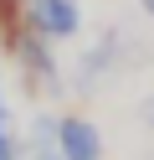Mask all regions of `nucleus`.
Here are the masks:
<instances>
[{
  "label": "nucleus",
  "mask_w": 154,
  "mask_h": 160,
  "mask_svg": "<svg viewBox=\"0 0 154 160\" xmlns=\"http://www.w3.org/2000/svg\"><path fill=\"white\" fill-rule=\"evenodd\" d=\"M36 21L46 26V31H67L77 16H72V5H67V0H36Z\"/></svg>",
  "instance_id": "nucleus-1"
},
{
  "label": "nucleus",
  "mask_w": 154,
  "mask_h": 160,
  "mask_svg": "<svg viewBox=\"0 0 154 160\" xmlns=\"http://www.w3.org/2000/svg\"><path fill=\"white\" fill-rule=\"evenodd\" d=\"M67 145H72V155H77V160H87V155H92V139L82 134V129H67Z\"/></svg>",
  "instance_id": "nucleus-2"
},
{
  "label": "nucleus",
  "mask_w": 154,
  "mask_h": 160,
  "mask_svg": "<svg viewBox=\"0 0 154 160\" xmlns=\"http://www.w3.org/2000/svg\"><path fill=\"white\" fill-rule=\"evenodd\" d=\"M0 160H10V139L5 134H0Z\"/></svg>",
  "instance_id": "nucleus-3"
}]
</instances>
